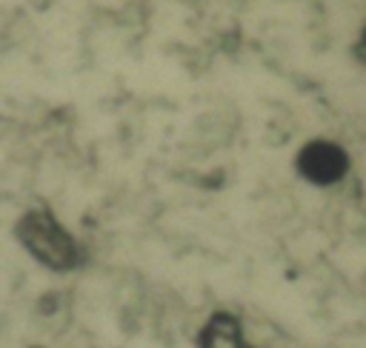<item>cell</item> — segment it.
Masks as SVG:
<instances>
[{
  "label": "cell",
  "mask_w": 366,
  "mask_h": 348,
  "mask_svg": "<svg viewBox=\"0 0 366 348\" xmlns=\"http://www.w3.org/2000/svg\"><path fill=\"white\" fill-rule=\"evenodd\" d=\"M14 237L34 262L54 274H66L83 265L80 242L49 208H29L26 214H20Z\"/></svg>",
  "instance_id": "6da1fadb"
},
{
  "label": "cell",
  "mask_w": 366,
  "mask_h": 348,
  "mask_svg": "<svg viewBox=\"0 0 366 348\" xmlns=\"http://www.w3.org/2000/svg\"><path fill=\"white\" fill-rule=\"evenodd\" d=\"M295 168L312 185H335L349 174V154L340 143L315 137L295 154Z\"/></svg>",
  "instance_id": "7a4b0ae2"
},
{
  "label": "cell",
  "mask_w": 366,
  "mask_h": 348,
  "mask_svg": "<svg viewBox=\"0 0 366 348\" xmlns=\"http://www.w3.org/2000/svg\"><path fill=\"white\" fill-rule=\"evenodd\" d=\"M197 345L200 348H254L246 342L240 319L229 311H217L203 322Z\"/></svg>",
  "instance_id": "3957f363"
},
{
  "label": "cell",
  "mask_w": 366,
  "mask_h": 348,
  "mask_svg": "<svg viewBox=\"0 0 366 348\" xmlns=\"http://www.w3.org/2000/svg\"><path fill=\"white\" fill-rule=\"evenodd\" d=\"M360 46L366 48V26H363V31H360Z\"/></svg>",
  "instance_id": "277c9868"
}]
</instances>
